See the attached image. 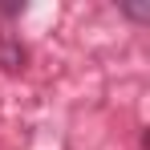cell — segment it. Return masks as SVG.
<instances>
[{"label":"cell","mask_w":150,"mask_h":150,"mask_svg":"<svg viewBox=\"0 0 150 150\" xmlns=\"http://www.w3.org/2000/svg\"><path fill=\"white\" fill-rule=\"evenodd\" d=\"M25 61H28V53H25V45L21 41H12V37H0V65L4 69H25Z\"/></svg>","instance_id":"cell-1"},{"label":"cell","mask_w":150,"mask_h":150,"mask_svg":"<svg viewBox=\"0 0 150 150\" xmlns=\"http://www.w3.org/2000/svg\"><path fill=\"white\" fill-rule=\"evenodd\" d=\"M0 12H4V16H16V12H25V0H21V4L8 0V4H0Z\"/></svg>","instance_id":"cell-3"},{"label":"cell","mask_w":150,"mask_h":150,"mask_svg":"<svg viewBox=\"0 0 150 150\" xmlns=\"http://www.w3.org/2000/svg\"><path fill=\"white\" fill-rule=\"evenodd\" d=\"M122 12L130 21H150V4H122Z\"/></svg>","instance_id":"cell-2"}]
</instances>
